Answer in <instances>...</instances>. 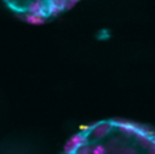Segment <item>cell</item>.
Returning <instances> with one entry per match:
<instances>
[{
  "instance_id": "cell-1",
  "label": "cell",
  "mask_w": 155,
  "mask_h": 154,
  "mask_svg": "<svg viewBox=\"0 0 155 154\" xmlns=\"http://www.w3.org/2000/svg\"><path fill=\"white\" fill-rule=\"evenodd\" d=\"M63 154H155V136L140 124L102 120L74 135Z\"/></svg>"
},
{
  "instance_id": "cell-2",
  "label": "cell",
  "mask_w": 155,
  "mask_h": 154,
  "mask_svg": "<svg viewBox=\"0 0 155 154\" xmlns=\"http://www.w3.org/2000/svg\"><path fill=\"white\" fill-rule=\"evenodd\" d=\"M18 18L31 24H42L56 19L80 0H2Z\"/></svg>"
}]
</instances>
